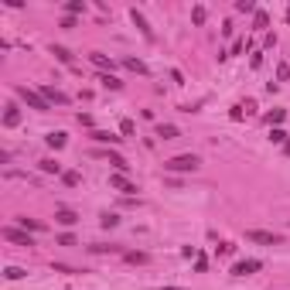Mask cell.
Masks as SVG:
<instances>
[{
  "instance_id": "5b68a950",
  "label": "cell",
  "mask_w": 290,
  "mask_h": 290,
  "mask_svg": "<svg viewBox=\"0 0 290 290\" xmlns=\"http://www.w3.org/2000/svg\"><path fill=\"white\" fill-rule=\"evenodd\" d=\"M38 92H41V96L48 99V106H52V103H55V106H69V96H65L62 89H52V85H41Z\"/></svg>"
},
{
  "instance_id": "83f0119b",
  "label": "cell",
  "mask_w": 290,
  "mask_h": 290,
  "mask_svg": "<svg viewBox=\"0 0 290 290\" xmlns=\"http://www.w3.org/2000/svg\"><path fill=\"white\" fill-rule=\"evenodd\" d=\"M287 79H290V62H280V69H277V85L287 82Z\"/></svg>"
},
{
  "instance_id": "9a60e30c",
  "label": "cell",
  "mask_w": 290,
  "mask_h": 290,
  "mask_svg": "<svg viewBox=\"0 0 290 290\" xmlns=\"http://www.w3.org/2000/svg\"><path fill=\"white\" fill-rule=\"evenodd\" d=\"M17 225H21V229H24V232H41V229H45V222H38V218H17Z\"/></svg>"
},
{
  "instance_id": "7a4b0ae2",
  "label": "cell",
  "mask_w": 290,
  "mask_h": 290,
  "mask_svg": "<svg viewBox=\"0 0 290 290\" xmlns=\"http://www.w3.org/2000/svg\"><path fill=\"white\" fill-rule=\"evenodd\" d=\"M14 92H17V96H21V99H24L31 109H38V113H45V109H48V99H45L38 89H27V85H14Z\"/></svg>"
},
{
  "instance_id": "8992f818",
  "label": "cell",
  "mask_w": 290,
  "mask_h": 290,
  "mask_svg": "<svg viewBox=\"0 0 290 290\" xmlns=\"http://www.w3.org/2000/svg\"><path fill=\"white\" fill-rule=\"evenodd\" d=\"M260 266H263L260 260H239V263H236V266H232L229 273H232V277H249V273H256Z\"/></svg>"
},
{
  "instance_id": "d6986e66",
  "label": "cell",
  "mask_w": 290,
  "mask_h": 290,
  "mask_svg": "<svg viewBox=\"0 0 290 290\" xmlns=\"http://www.w3.org/2000/svg\"><path fill=\"white\" fill-rule=\"evenodd\" d=\"M123 65H127L130 72H137V75H147V65L140 62V58H123Z\"/></svg>"
},
{
  "instance_id": "f1b7e54d",
  "label": "cell",
  "mask_w": 290,
  "mask_h": 290,
  "mask_svg": "<svg viewBox=\"0 0 290 290\" xmlns=\"http://www.w3.org/2000/svg\"><path fill=\"white\" fill-rule=\"evenodd\" d=\"M133 130H137L133 120H123V123H120V133H123V137H133Z\"/></svg>"
},
{
  "instance_id": "603a6c76",
  "label": "cell",
  "mask_w": 290,
  "mask_h": 290,
  "mask_svg": "<svg viewBox=\"0 0 290 290\" xmlns=\"http://www.w3.org/2000/svg\"><path fill=\"white\" fill-rule=\"evenodd\" d=\"M266 120H270V130H273V127H280V123L287 120V109H273V113H270Z\"/></svg>"
},
{
  "instance_id": "5bb4252c",
  "label": "cell",
  "mask_w": 290,
  "mask_h": 290,
  "mask_svg": "<svg viewBox=\"0 0 290 290\" xmlns=\"http://www.w3.org/2000/svg\"><path fill=\"white\" fill-rule=\"evenodd\" d=\"M157 137H160V140H174V137H178V127H174V123H157Z\"/></svg>"
},
{
  "instance_id": "1f68e13d",
  "label": "cell",
  "mask_w": 290,
  "mask_h": 290,
  "mask_svg": "<svg viewBox=\"0 0 290 290\" xmlns=\"http://www.w3.org/2000/svg\"><path fill=\"white\" fill-rule=\"evenodd\" d=\"M58 246H75V236H69V232H62V236H58Z\"/></svg>"
},
{
  "instance_id": "e0dca14e",
  "label": "cell",
  "mask_w": 290,
  "mask_h": 290,
  "mask_svg": "<svg viewBox=\"0 0 290 290\" xmlns=\"http://www.w3.org/2000/svg\"><path fill=\"white\" fill-rule=\"evenodd\" d=\"M99 82H103V89H113V92H116V89H123V82H120L116 75H109V72L99 75Z\"/></svg>"
},
{
  "instance_id": "4dcf8cb0",
  "label": "cell",
  "mask_w": 290,
  "mask_h": 290,
  "mask_svg": "<svg viewBox=\"0 0 290 290\" xmlns=\"http://www.w3.org/2000/svg\"><path fill=\"white\" fill-rule=\"evenodd\" d=\"M127 263H147V253H123Z\"/></svg>"
},
{
  "instance_id": "ffe728a7",
  "label": "cell",
  "mask_w": 290,
  "mask_h": 290,
  "mask_svg": "<svg viewBox=\"0 0 290 290\" xmlns=\"http://www.w3.org/2000/svg\"><path fill=\"white\" fill-rule=\"evenodd\" d=\"M270 140H273V144H287L290 133L284 130V127H273V130H270Z\"/></svg>"
},
{
  "instance_id": "e575fe53",
  "label": "cell",
  "mask_w": 290,
  "mask_h": 290,
  "mask_svg": "<svg viewBox=\"0 0 290 290\" xmlns=\"http://www.w3.org/2000/svg\"><path fill=\"white\" fill-rule=\"evenodd\" d=\"M284 154H287V157H290V140H287V144H284Z\"/></svg>"
},
{
  "instance_id": "277c9868",
  "label": "cell",
  "mask_w": 290,
  "mask_h": 290,
  "mask_svg": "<svg viewBox=\"0 0 290 290\" xmlns=\"http://www.w3.org/2000/svg\"><path fill=\"white\" fill-rule=\"evenodd\" d=\"M246 239H249V242H260V246H280V242H284L280 236L263 232V229H249V232H246Z\"/></svg>"
},
{
  "instance_id": "cb8c5ba5",
  "label": "cell",
  "mask_w": 290,
  "mask_h": 290,
  "mask_svg": "<svg viewBox=\"0 0 290 290\" xmlns=\"http://www.w3.org/2000/svg\"><path fill=\"white\" fill-rule=\"evenodd\" d=\"M82 10H85V3H82V0H69V3H65V14H69V17L82 14Z\"/></svg>"
},
{
  "instance_id": "d590c367",
  "label": "cell",
  "mask_w": 290,
  "mask_h": 290,
  "mask_svg": "<svg viewBox=\"0 0 290 290\" xmlns=\"http://www.w3.org/2000/svg\"><path fill=\"white\" fill-rule=\"evenodd\" d=\"M160 290H181V287H160Z\"/></svg>"
},
{
  "instance_id": "ba28073f",
  "label": "cell",
  "mask_w": 290,
  "mask_h": 290,
  "mask_svg": "<svg viewBox=\"0 0 290 290\" xmlns=\"http://www.w3.org/2000/svg\"><path fill=\"white\" fill-rule=\"evenodd\" d=\"M130 17H133V24L140 27V34H144L147 41H154V31H150V24H147V17H144V14H140V10H137V7L130 10Z\"/></svg>"
},
{
  "instance_id": "6da1fadb",
  "label": "cell",
  "mask_w": 290,
  "mask_h": 290,
  "mask_svg": "<svg viewBox=\"0 0 290 290\" xmlns=\"http://www.w3.org/2000/svg\"><path fill=\"white\" fill-rule=\"evenodd\" d=\"M202 167V157L198 154H178L171 160H164V171L167 174H185V171H198Z\"/></svg>"
},
{
  "instance_id": "3957f363",
  "label": "cell",
  "mask_w": 290,
  "mask_h": 290,
  "mask_svg": "<svg viewBox=\"0 0 290 290\" xmlns=\"http://www.w3.org/2000/svg\"><path fill=\"white\" fill-rule=\"evenodd\" d=\"M3 239H7V242H14V246H27V249L34 246L31 232H24L21 225H7V229H3Z\"/></svg>"
},
{
  "instance_id": "30bf717a",
  "label": "cell",
  "mask_w": 290,
  "mask_h": 290,
  "mask_svg": "<svg viewBox=\"0 0 290 290\" xmlns=\"http://www.w3.org/2000/svg\"><path fill=\"white\" fill-rule=\"evenodd\" d=\"M89 58H92V65H96V69H103V72L113 75V58H109V55H103V52H92Z\"/></svg>"
},
{
  "instance_id": "44dd1931",
  "label": "cell",
  "mask_w": 290,
  "mask_h": 290,
  "mask_svg": "<svg viewBox=\"0 0 290 290\" xmlns=\"http://www.w3.org/2000/svg\"><path fill=\"white\" fill-rule=\"evenodd\" d=\"M62 181H65L69 188H79V185H82V174H79V171H65V174H62Z\"/></svg>"
},
{
  "instance_id": "f546056e",
  "label": "cell",
  "mask_w": 290,
  "mask_h": 290,
  "mask_svg": "<svg viewBox=\"0 0 290 290\" xmlns=\"http://www.w3.org/2000/svg\"><path fill=\"white\" fill-rule=\"evenodd\" d=\"M3 277H7V280H21V277H24V270H21V266H7V270H3Z\"/></svg>"
},
{
  "instance_id": "d4e9b609",
  "label": "cell",
  "mask_w": 290,
  "mask_h": 290,
  "mask_svg": "<svg viewBox=\"0 0 290 290\" xmlns=\"http://www.w3.org/2000/svg\"><path fill=\"white\" fill-rule=\"evenodd\" d=\"M99 225H103V229H116V225H120V218L113 215V212H106V215H99Z\"/></svg>"
},
{
  "instance_id": "8fae6325",
  "label": "cell",
  "mask_w": 290,
  "mask_h": 290,
  "mask_svg": "<svg viewBox=\"0 0 290 290\" xmlns=\"http://www.w3.org/2000/svg\"><path fill=\"white\" fill-rule=\"evenodd\" d=\"M89 137H92V140H96V144H120V140H123V137H116V133H109V130H92V133H89Z\"/></svg>"
},
{
  "instance_id": "9c48e42d",
  "label": "cell",
  "mask_w": 290,
  "mask_h": 290,
  "mask_svg": "<svg viewBox=\"0 0 290 290\" xmlns=\"http://www.w3.org/2000/svg\"><path fill=\"white\" fill-rule=\"evenodd\" d=\"M45 144L52 147V150H62V147L69 144V133H62V130H52V133L45 137Z\"/></svg>"
},
{
  "instance_id": "4316f807",
  "label": "cell",
  "mask_w": 290,
  "mask_h": 290,
  "mask_svg": "<svg viewBox=\"0 0 290 290\" xmlns=\"http://www.w3.org/2000/svg\"><path fill=\"white\" fill-rule=\"evenodd\" d=\"M205 17H209V10H205V7L198 3V7L191 10V21H195V24H205Z\"/></svg>"
},
{
  "instance_id": "2e32d148",
  "label": "cell",
  "mask_w": 290,
  "mask_h": 290,
  "mask_svg": "<svg viewBox=\"0 0 290 290\" xmlns=\"http://www.w3.org/2000/svg\"><path fill=\"white\" fill-rule=\"evenodd\" d=\"M52 55H55L62 65H72V52H69V48H62V45H52Z\"/></svg>"
},
{
  "instance_id": "7402d4cb",
  "label": "cell",
  "mask_w": 290,
  "mask_h": 290,
  "mask_svg": "<svg viewBox=\"0 0 290 290\" xmlns=\"http://www.w3.org/2000/svg\"><path fill=\"white\" fill-rule=\"evenodd\" d=\"M253 24H256V31H266V27H270V17H266V10H256Z\"/></svg>"
},
{
  "instance_id": "7c38bea8",
  "label": "cell",
  "mask_w": 290,
  "mask_h": 290,
  "mask_svg": "<svg viewBox=\"0 0 290 290\" xmlns=\"http://www.w3.org/2000/svg\"><path fill=\"white\" fill-rule=\"evenodd\" d=\"M55 222L69 229V225H75V222H79V215H75L72 209H55Z\"/></svg>"
},
{
  "instance_id": "d6a6232c",
  "label": "cell",
  "mask_w": 290,
  "mask_h": 290,
  "mask_svg": "<svg viewBox=\"0 0 290 290\" xmlns=\"http://www.w3.org/2000/svg\"><path fill=\"white\" fill-rule=\"evenodd\" d=\"M195 270H198V273H205V270H209V260H205V256H198V260H195Z\"/></svg>"
},
{
  "instance_id": "ac0fdd59",
  "label": "cell",
  "mask_w": 290,
  "mask_h": 290,
  "mask_svg": "<svg viewBox=\"0 0 290 290\" xmlns=\"http://www.w3.org/2000/svg\"><path fill=\"white\" fill-rule=\"evenodd\" d=\"M21 123V113H17V106H7V113H3V127H17Z\"/></svg>"
},
{
  "instance_id": "52a82bcc",
  "label": "cell",
  "mask_w": 290,
  "mask_h": 290,
  "mask_svg": "<svg viewBox=\"0 0 290 290\" xmlns=\"http://www.w3.org/2000/svg\"><path fill=\"white\" fill-rule=\"evenodd\" d=\"M109 188H116V191H123V195H133V191H137V185L127 181V174H109Z\"/></svg>"
},
{
  "instance_id": "484cf974",
  "label": "cell",
  "mask_w": 290,
  "mask_h": 290,
  "mask_svg": "<svg viewBox=\"0 0 290 290\" xmlns=\"http://www.w3.org/2000/svg\"><path fill=\"white\" fill-rule=\"evenodd\" d=\"M236 10H242V14H256V3H253V0H236Z\"/></svg>"
},
{
  "instance_id": "836d02e7",
  "label": "cell",
  "mask_w": 290,
  "mask_h": 290,
  "mask_svg": "<svg viewBox=\"0 0 290 290\" xmlns=\"http://www.w3.org/2000/svg\"><path fill=\"white\" fill-rule=\"evenodd\" d=\"M92 253H116V246H89Z\"/></svg>"
},
{
  "instance_id": "4fadbf2b",
  "label": "cell",
  "mask_w": 290,
  "mask_h": 290,
  "mask_svg": "<svg viewBox=\"0 0 290 290\" xmlns=\"http://www.w3.org/2000/svg\"><path fill=\"white\" fill-rule=\"evenodd\" d=\"M38 167H41L45 174H65V171H62V164H58L55 157H45V160H38Z\"/></svg>"
}]
</instances>
